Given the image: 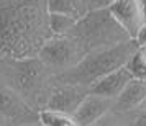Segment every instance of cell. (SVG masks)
Segmentation results:
<instances>
[{"mask_svg": "<svg viewBox=\"0 0 146 126\" xmlns=\"http://www.w3.org/2000/svg\"><path fill=\"white\" fill-rule=\"evenodd\" d=\"M133 126H146V102L131 113Z\"/></svg>", "mask_w": 146, "mask_h": 126, "instance_id": "obj_17", "label": "cell"}, {"mask_svg": "<svg viewBox=\"0 0 146 126\" xmlns=\"http://www.w3.org/2000/svg\"><path fill=\"white\" fill-rule=\"evenodd\" d=\"M113 105H115L113 98L89 92V95L79 105L77 111L74 113V116L77 118L80 126H92L100 118H104L110 110H113Z\"/></svg>", "mask_w": 146, "mask_h": 126, "instance_id": "obj_9", "label": "cell"}, {"mask_svg": "<svg viewBox=\"0 0 146 126\" xmlns=\"http://www.w3.org/2000/svg\"><path fill=\"white\" fill-rule=\"evenodd\" d=\"M90 10H97V8H108V5L113 0H84Z\"/></svg>", "mask_w": 146, "mask_h": 126, "instance_id": "obj_18", "label": "cell"}, {"mask_svg": "<svg viewBox=\"0 0 146 126\" xmlns=\"http://www.w3.org/2000/svg\"><path fill=\"white\" fill-rule=\"evenodd\" d=\"M146 102V80L133 77L125 90L115 98L113 110L121 113H133Z\"/></svg>", "mask_w": 146, "mask_h": 126, "instance_id": "obj_10", "label": "cell"}, {"mask_svg": "<svg viewBox=\"0 0 146 126\" xmlns=\"http://www.w3.org/2000/svg\"><path fill=\"white\" fill-rule=\"evenodd\" d=\"M48 0H0V51L5 57H36L51 36Z\"/></svg>", "mask_w": 146, "mask_h": 126, "instance_id": "obj_1", "label": "cell"}, {"mask_svg": "<svg viewBox=\"0 0 146 126\" xmlns=\"http://www.w3.org/2000/svg\"><path fill=\"white\" fill-rule=\"evenodd\" d=\"M0 77L13 87L38 113L48 106L54 88L59 84L58 74L51 71L38 56L25 59L2 56Z\"/></svg>", "mask_w": 146, "mask_h": 126, "instance_id": "obj_2", "label": "cell"}, {"mask_svg": "<svg viewBox=\"0 0 146 126\" xmlns=\"http://www.w3.org/2000/svg\"><path fill=\"white\" fill-rule=\"evenodd\" d=\"M86 54L87 51L84 49V46L72 34H64V36H51L41 47L38 57L59 75L76 67L86 57Z\"/></svg>", "mask_w": 146, "mask_h": 126, "instance_id": "obj_5", "label": "cell"}, {"mask_svg": "<svg viewBox=\"0 0 146 126\" xmlns=\"http://www.w3.org/2000/svg\"><path fill=\"white\" fill-rule=\"evenodd\" d=\"M131 79H133V74L130 72V69L126 66H123V67H120V69H117V71L110 72L108 75H105L102 80H99L90 88V92L115 100L120 93L125 90V87L128 85V82Z\"/></svg>", "mask_w": 146, "mask_h": 126, "instance_id": "obj_11", "label": "cell"}, {"mask_svg": "<svg viewBox=\"0 0 146 126\" xmlns=\"http://www.w3.org/2000/svg\"><path fill=\"white\" fill-rule=\"evenodd\" d=\"M138 53H139V56H141V59L145 61V64H146V46H139Z\"/></svg>", "mask_w": 146, "mask_h": 126, "instance_id": "obj_21", "label": "cell"}, {"mask_svg": "<svg viewBox=\"0 0 146 126\" xmlns=\"http://www.w3.org/2000/svg\"><path fill=\"white\" fill-rule=\"evenodd\" d=\"M92 126H133L131 113H121L117 110H110L104 118H100Z\"/></svg>", "mask_w": 146, "mask_h": 126, "instance_id": "obj_15", "label": "cell"}, {"mask_svg": "<svg viewBox=\"0 0 146 126\" xmlns=\"http://www.w3.org/2000/svg\"><path fill=\"white\" fill-rule=\"evenodd\" d=\"M21 126H43L40 121H36V123H28V125H21Z\"/></svg>", "mask_w": 146, "mask_h": 126, "instance_id": "obj_22", "label": "cell"}, {"mask_svg": "<svg viewBox=\"0 0 146 126\" xmlns=\"http://www.w3.org/2000/svg\"><path fill=\"white\" fill-rule=\"evenodd\" d=\"M40 123L43 126H80L77 118L71 113L54 110V108H44L38 113Z\"/></svg>", "mask_w": 146, "mask_h": 126, "instance_id": "obj_13", "label": "cell"}, {"mask_svg": "<svg viewBox=\"0 0 146 126\" xmlns=\"http://www.w3.org/2000/svg\"><path fill=\"white\" fill-rule=\"evenodd\" d=\"M139 44L135 40L120 43L117 46L102 47L95 49L86 54V57L80 61L76 67L71 71L62 72L58 75L61 82L77 84V85L92 88L99 80H102L105 75L117 71L120 67L126 66L130 59L138 53Z\"/></svg>", "mask_w": 146, "mask_h": 126, "instance_id": "obj_3", "label": "cell"}, {"mask_svg": "<svg viewBox=\"0 0 146 126\" xmlns=\"http://www.w3.org/2000/svg\"><path fill=\"white\" fill-rule=\"evenodd\" d=\"M0 113L15 121L18 126L40 121L38 111L0 77Z\"/></svg>", "mask_w": 146, "mask_h": 126, "instance_id": "obj_6", "label": "cell"}, {"mask_svg": "<svg viewBox=\"0 0 146 126\" xmlns=\"http://www.w3.org/2000/svg\"><path fill=\"white\" fill-rule=\"evenodd\" d=\"M77 21H79V20H74V18H71V16H66V15L51 13V16H49V25H51L53 36H64V34H71Z\"/></svg>", "mask_w": 146, "mask_h": 126, "instance_id": "obj_14", "label": "cell"}, {"mask_svg": "<svg viewBox=\"0 0 146 126\" xmlns=\"http://www.w3.org/2000/svg\"><path fill=\"white\" fill-rule=\"evenodd\" d=\"M89 92H90V88H87V87L59 80L46 108H54V110H61V111L74 115L77 111L79 105L82 103V100L89 95Z\"/></svg>", "mask_w": 146, "mask_h": 126, "instance_id": "obj_8", "label": "cell"}, {"mask_svg": "<svg viewBox=\"0 0 146 126\" xmlns=\"http://www.w3.org/2000/svg\"><path fill=\"white\" fill-rule=\"evenodd\" d=\"M136 43H138L139 46H146V23L143 25V28L139 30V33H138V36H136Z\"/></svg>", "mask_w": 146, "mask_h": 126, "instance_id": "obj_19", "label": "cell"}, {"mask_svg": "<svg viewBox=\"0 0 146 126\" xmlns=\"http://www.w3.org/2000/svg\"><path fill=\"white\" fill-rule=\"evenodd\" d=\"M0 126H18L15 121H12L10 118H7L5 115H2L0 113Z\"/></svg>", "mask_w": 146, "mask_h": 126, "instance_id": "obj_20", "label": "cell"}, {"mask_svg": "<svg viewBox=\"0 0 146 126\" xmlns=\"http://www.w3.org/2000/svg\"><path fill=\"white\" fill-rule=\"evenodd\" d=\"M48 10L49 13L66 15L74 20H80L90 12L84 0H48Z\"/></svg>", "mask_w": 146, "mask_h": 126, "instance_id": "obj_12", "label": "cell"}, {"mask_svg": "<svg viewBox=\"0 0 146 126\" xmlns=\"http://www.w3.org/2000/svg\"><path fill=\"white\" fill-rule=\"evenodd\" d=\"M141 3H143V8H145V13H146V0H141Z\"/></svg>", "mask_w": 146, "mask_h": 126, "instance_id": "obj_23", "label": "cell"}, {"mask_svg": "<svg viewBox=\"0 0 146 126\" xmlns=\"http://www.w3.org/2000/svg\"><path fill=\"white\" fill-rule=\"evenodd\" d=\"M110 13L118 21L133 40H136L139 30L146 23V13L141 0H113L108 5Z\"/></svg>", "mask_w": 146, "mask_h": 126, "instance_id": "obj_7", "label": "cell"}, {"mask_svg": "<svg viewBox=\"0 0 146 126\" xmlns=\"http://www.w3.org/2000/svg\"><path fill=\"white\" fill-rule=\"evenodd\" d=\"M71 34L84 46L87 53L133 40L125 31V28L113 18L108 8L90 10L76 23Z\"/></svg>", "mask_w": 146, "mask_h": 126, "instance_id": "obj_4", "label": "cell"}, {"mask_svg": "<svg viewBox=\"0 0 146 126\" xmlns=\"http://www.w3.org/2000/svg\"><path fill=\"white\" fill-rule=\"evenodd\" d=\"M126 67L130 69V72L133 74V77H135V79L146 80V64H145V61L141 59L139 53H136L131 59H130V62L126 64Z\"/></svg>", "mask_w": 146, "mask_h": 126, "instance_id": "obj_16", "label": "cell"}, {"mask_svg": "<svg viewBox=\"0 0 146 126\" xmlns=\"http://www.w3.org/2000/svg\"><path fill=\"white\" fill-rule=\"evenodd\" d=\"M0 59H2V51H0Z\"/></svg>", "mask_w": 146, "mask_h": 126, "instance_id": "obj_24", "label": "cell"}]
</instances>
